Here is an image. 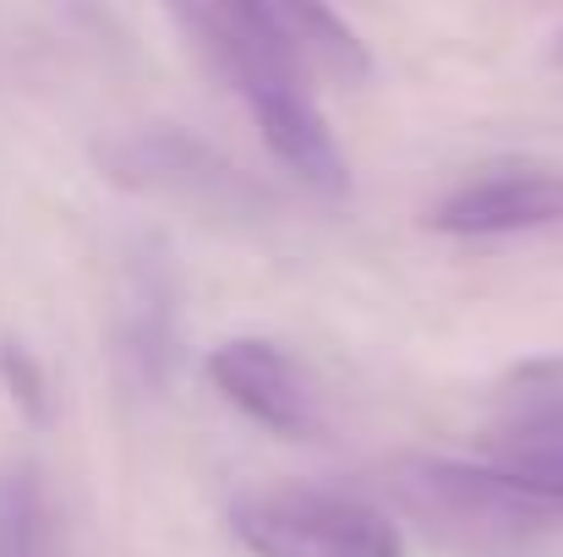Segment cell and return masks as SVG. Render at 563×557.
Instances as JSON below:
<instances>
[{"mask_svg":"<svg viewBox=\"0 0 563 557\" xmlns=\"http://www.w3.org/2000/svg\"><path fill=\"white\" fill-rule=\"evenodd\" d=\"M202 55L224 71V82L235 88V99L246 104L252 126L263 132V143L274 148V159L318 197H345L351 191V165L312 99V77L307 66L268 38L252 11L241 0H202L191 16H181Z\"/></svg>","mask_w":563,"mask_h":557,"instance_id":"cell-1","label":"cell"},{"mask_svg":"<svg viewBox=\"0 0 563 557\" xmlns=\"http://www.w3.org/2000/svg\"><path fill=\"white\" fill-rule=\"evenodd\" d=\"M388 492L427 531L465 547H515L563 531V487L520 476L498 459L410 454L388 470Z\"/></svg>","mask_w":563,"mask_h":557,"instance_id":"cell-2","label":"cell"},{"mask_svg":"<svg viewBox=\"0 0 563 557\" xmlns=\"http://www.w3.org/2000/svg\"><path fill=\"white\" fill-rule=\"evenodd\" d=\"M230 531L252 557H405L388 509L345 487L279 481L230 503Z\"/></svg>","mask_w":563,"mask_h":557,"instance_id":"cell-3","label":"cell"},{"mask_svg":"<svg viewBox=\"0 0 563 557\" xmlns=\"http://www.w3.org/2000/svg\"><path fill=\"white\" fill-rule=\"evenodd\" d=\"M99 165L110 170V181L148 191V197H170L197 213L252 208V181L187 132H126L99 148Z\"/></svg>","mask_w":563,"mask_h":557,"instance_id":"cell-4","label":"cell"},{"mask_svg":"<svg viewBox=\"0 0 563 557\" xmlns=\"http://www.w3.org/2000/svg\"><path fill=\"white\" fill-rule=\"evenodd\" d=\"M208 382L224 404H235L246 421H257L274 437H318L323 432V393L307 377V367L274 345V339H224L219 350H208Z\"/></svg>","mask_w":563,"mask_h":557,"instance_id":"cell-5","label":"cell"},{"mask_svg":"<svg viewBox=\"0 0 563 557\" xmlns=\"http://www.w3.org/2000/svg\"><path fill=\"white\" fill-rule=\"evenodd\" d=\"M432 230L443 235H520V230H548L563 224V176L553 170H498L454 186L432 213Z\"/></svg>","mask_w":563,"mask_h":557,"instance_id":"cell-6","label":"cell"},{"mask_svg":"<svg viewBox=\"0 0 563 557\" xmlns=\"http://www.w3.org/2000/svg\"><path fill=\"white\" fill-rule=\"evenodd\" d=\"M252 11V22L279 38L312 82H367L373 77V55H367V38L329 5V0H241Z\"/></svg>","mask_w":563,"mask_h":557,"instance_id":"cell-7","label":"cell"},{"mask_svg":"<svg viewBox=\"0 0 563 557\" xmlns=\"http://www.w3.org/2000/svg\"><path fill=\"white\" fill-rule=\"evenodd\" d=\"M482 454L520 476L563 487V382H553V367L537 371L531 393H509L504 415L482 437Z\"/></svg>","mask_w":563,"mask_h":557,"instance_id":"cell-8","label":"cell"},{"mask_svg":"<svg viewBox=\"0 0 563 557\" xmlns=\"http://www.w3.org/2000/svg\"><path fill=\"white\" fill-rule=\"evenodd\" d=\"M0 557H71L60 509L27 459L0 470Z\"/></svg>","mask_w":563,"mask_h":557,"instance_id":"cell-9","label":"cell"},{"mask_svg":"<svg viewBox=\"0 0 563 557\" xmlns=\"http://www.w3.org/2000/svg\"><path fill=\"white\" fill-rule=\"evenodd\" d=\"M0 371H5V382H11V393L22 399V410L33 415V421H44L49 415V388H44V371L27 361V350H16V345H5L0 350Z\"/></svg>","mask_w":563,"mask_h":557,"instance_id":"cell-10","label":"cell"},{"mask_svg":"<svg viewBox=\"0 0 563 557\" xmlns=\"http://www.w3.org/2000/svg\"><path fill=\"white\" fill-rule=\"evenodd\" d=\"M170 5H176V11H181V5H187V11H191V5H197V0H170Z\"/></svg>","mask_w":563,"mask_h":557,"instance_id":"cell-11","label":"cell"}]
</instances>
